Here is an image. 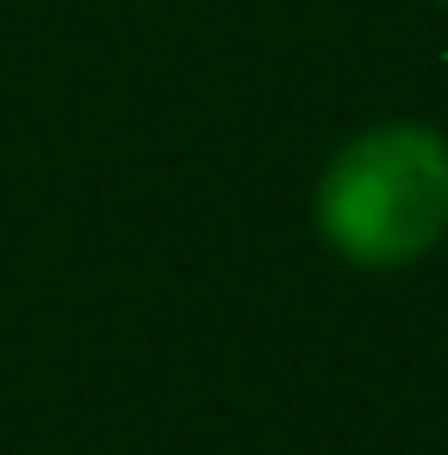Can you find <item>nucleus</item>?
Segmentation results:
<instances>
[{"label": "nucleus", "instance_id": "obj_2", "mask_svg": "<svg viewBox=\"0 0 448 455\" xmlns=\"http://www.w3.org/2000/svg\"><path fill=\"white\" fill-rule=\"evenodd\" d=\"M442 7H448V0H442Z\"/></svg>", "mask_w": 448, "mask_h": 455}, {"label": "nucleus", "instance_id": "obj_1", "mask_svg": "<svg viewBox=\"0 0 448 455\" xmlns=\"http://www.w3.org/2000/svg\"><path fill=\"white\" fill-rule=\"evenodd\" d=\"M317 231L357 271H403L448 231V139L389 119L357 132L317 179Z\"/></svg>", "mask_w": 448, "mask_h": 455}]
</instances>
